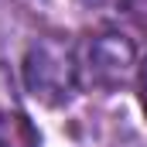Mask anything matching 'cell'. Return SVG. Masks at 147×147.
Segmentation results:
<instances>
[{
    "label": "cell",
    "instance_id": "cell-2",
    "mask_svg": "<svg viewBox=\"0 0 147 147\" xmlns=\"http://www.w3.org/2000/svg\"><path fill=\"white\" fill-rule=\"evenodd\" d=\"M86 72L92 79V86L113 89L120 82H127V75L137 65V51L123 34H99L86 45ZM79 65V69H82Z\"/></svg>",
    "mask_w": 147,
    "mask_h": 147
},
{
    "label": "cell",
    "instance_id": "cell-3",
    "mask_svg": "<svg viewBox=\"0 0 147 147\" xmlns=\"http://www.w3.org/2000/svg\"><path fill=\"white\" fill-rule=\"evenodd\" d=\"M79 3L89 10H103V14H120L130 7V0H79Z\"/></svg>",
    "mask_w": 147,
    "mask_h": 147
},
{
    "label": "cell",
    "instance_id": "cell-1",
    "mask_svg": "<svg viewBox=\"0 0 147 147\" xmlns=\"http://www.w3.org/2000/svg\"><path fill=\"white\" fill-rule=\"evenodd\" d=\"M79 58L55 41V38H38L24 55V86L28 92L41 99L45 106H62L79 92Z\"/></svg>",
    "mask_w": 147,
    "mask_h": 147
},
{
    "label": "cell",
    "instance_id": "cell-5",
    "mask_svg": "<svg viewBox=\"0 0 147 147\" xmlns=\"http://www.w3.org/2000/svg\"><path fill=\"white\" fill-rule=\"evenodd\" d=\"M0 147H3V144H0Z\"/></svg>",
    "mask_w": 147,
    "mask_h": 147
},
{
    "label": "cell",
    "instance_id": "cell-4",
    "mask_svg": "<svg viewBox=\"0 0 147 147\" xmlns=\"http://www.w3.org/2000/svg\"><path fill=\"white\" fill-rule=\"evenodd\" d=\"M140 99H144V110H147V62L140 65Z\"/></svg>",
    "mask_w": 147,
    "mask_h": 147
}]
</instances>
